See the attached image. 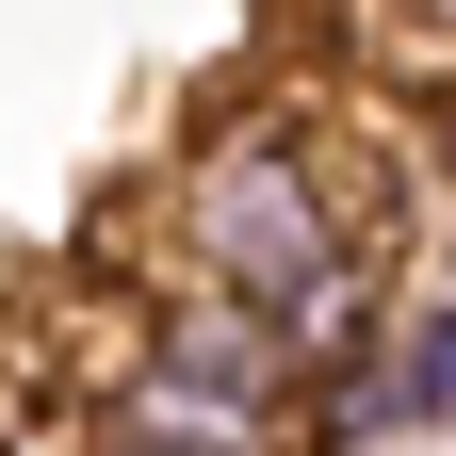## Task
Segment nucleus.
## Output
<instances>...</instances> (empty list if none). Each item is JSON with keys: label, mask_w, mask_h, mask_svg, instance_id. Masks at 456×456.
I'll list each match as a JSON object with an SVG mask.
<instances>
[{"label": "nucleus", "mask_w": 456, "mask_h": 456, "mask_svg": "<svg viewBox=\"0 0 456 456\" xmlns=\"http://www.w3.org/2000/svg\"><path fill=\"white\" fill-rule=\"evenodd\" d=\"M147 212H163V261L147 277H212V294H245L277 326H294L326 277L391 261V228L359 212V180H342V147L310 131V114H196Z\"/></svg>", "instance_id": "nucleus-1"}, {"label": "nucleus", "mask_w": 456, "mask_h": 456, "mask_svg": "<svg viewBox=\"0 0 456 456\" xmlns=\"http://www.w3.org/2000/svg\"><path fill=\"white\" fill-rule=\"evenodd\" d=\"M82 424H131V440H180V456H342L294 326L212 294V277H147L131 294L114 359L82 375Z\"/></svg>", "instance_id": "nucleus-2"}, {"label": "nucleus", "mask_w": 456, "mask_h": 456, "mask_svg": "<svg viewBox=\"0 0 456 456\" xmlns=\"http://www.w3.org/2000/svg\"><path fill=\"white\" fill-rule=\"evenodd\" d=\"M440 424H456V294L424 277V294L375 326V359L326 391V440L359 456V440H440Z\"/></svg>", "instance_id": "nucleus-3"}, {"label": "nucleus", "mask_w": 456, "mask_h": 456, "mask_svg": "<svg viewBox=\"0 0 456 456\" xmlns=\"http://www.w3.org/2000/svg\"><path fill=\"white\" fill-rule=\"evenodd\" d=\"M391 33H408L424 66H456V0H391Z\"/></svg>", "instance_id": "nucleus-4"}, {"label": "nucleus", "mask_w": 456, "mask_h": 456, "mask_svg": "<svg viewBox=\"0 0 456 456\" xmlns=\"http://www.w3.org/2000/svg\"><path fill=\"white\" fill-rule=\"evenodd\" d=\"M424 180L456 196V66H440V98H424Z\"/></svg>", "instance_id": "nucleus-5"}, {"label": "nucleus", "mask_w": 456, "mask_h": 456, "mask_svg": "<svg viewBox=\"0 0 456 456\" xmlns=\"http://www.w3.org/2000/svg\"><path fill=\"white\" fill-rule=\"evenodd\" d=\"M66 456H180V440H131V424H82Z\"/></svg>", "instance_id": "nucleus-6"}, {"label": "nucleus", "mask_w": 456, "mask_h": 456, "mask_svg": "<svg viewBox=\"0 0 456 456\" xmlns=\"http://www.w3.org/2000/svg\"><path fill=\"white\" fill-rule=\"evenodd\" d=\"M424 277H440V294H456V196H440V245H424Z\"/></svg>", "instance_id": "nucleus-7"}]
</instances>
